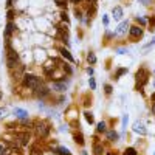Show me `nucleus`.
<instances>
[{"mask_svg": "<svg viewBox=\"0 0 155 155\" xmlns=\"http://www.w3.org/2000/svg\"><path fill=\"white\" fill-rule=\"evenodd\" d=\"M19 64H20L19 53L9 45V41H6V65H8V68L12 70V68H16Z\"/></svg>", "mask_w": 155, "mask_h": 155, "instance_id": "obj_1", "label": "nucleus"}, {"mask_svg": "<svg viewBox=\"0 0 155 155\" xmlns=\"http://www.w3.org/2000/svg\"><path fill=\"white\" fill-rule=\"evenodd\" d=\"M44 81L41 79L39 76L36 74H31V73H25L23 78H22V85L25 88H31V90H36L39 85H42Z\"/></svg>", "mask_w": 155, "mask_h": 155, "instance_id": "obj_2", "label": "nucleus"}, {"mask_svg": "<svg viewBox=\"0 0 155 155\" xmlns=\"http://www.w3.org/2000/svg\"><path fill=\"white\" fill-rule=\"evenodd\" d=\"M149 81V70L146 67H141L137 73H135V87L138 92H143V87L146 85V82Z\"/></svg>", "mask_w": 155, "mask_h": 155, "instance_id": "obj_3", "label": "nucleus"}, {"mask_svg": "<svg viewBox=\"0 0 155 155\" xmlns=\"http://www.w3.org/2000/svg\"><path fill=\"white\" fill-rule=\"evenodd\" d=\"M34 129H36V134L37 137H41V138H47L48 134H50V127L45 121H37L34 123Z\"/></svg>", "mask_w": 155, "mask_h": 155, "instance_id": "obj_4", "label": "nucleus"}, {"mask_svg": "<svg viewBox=\"0 0 155 155\" xmlns=\"http://www.w3.org/2000/svg\"><path fill=\"white\" fill-rule=\"evenodd\" d=\"M129 37H130L132 42L140 41V39L143 37V27H140V25H132V27L129 28Z\"/></svg>", "mask_w": 155, "mask_h": 155, "instance_id": "obj_5", "label": "nucleus"}, {"mask_svg": "<svg viewBox=\"0 0 155 155\" xmlns=\"http://www.w3.org/2000/svg\"><path fill=\"white\" fill-rule=\"evenodd\" d=\"M50 93H51V90H50V87H47L45 84L39 85V87L34 90V95H36L39 99H45V98H48Z\"/></svg>", "mask_w": 155, "mask_h": 155, "instance_id": "obj_6", "label": "nucleus"}, {"mask_svg": "<svg viewBox=\"0 0 155 155\" xmlns=\"http://www.w3.org/2000/svg\"><path fill=\"white\" fill-rule=\"evenodd\" d=\"M132 130L135 132V134H140V135H147V129L144 127V124L141 123V121H135L134 123V126H132Z\"/></svg>", "mask_w": 155, "mask_h": 155, "instance_id": "obj_7", "label": "nucleus"}, {"mask_svg": "<svg viewBox=\"0 0 155 155\" xmlns=\"http://www.w3.org/2000/svg\"><path fill=\"white\" fill-rule=\"evenodd\" d=\"M25 71V67L22 65V64H19V65L16 67V68H12L11 70V76H12V79H22L23 78V73Z\"/></svg>", "mask_w": 155, "mask_h": 155, "instance_id": "obj_8", "label": "nucleus"}, {"mask_svg": "<svg viewBox=\"0 0 155 155\" xmlns=\"http://www.w3.org/2000/svg\"><path fill=\"white\" fill-rule=\"evenodd\" d=\"M12 113H14V115H16V118L20 120V121H27V120L30 118V116H28V112L25 110V109H20V107H16Z\"/></svg>", "mask_w": 155, "mask_h": 155, "instance_id": "obj_9", "label": "nucleus"}, {"mask_svg": "<svg viewBox=\"0 0 155 155\" xmlns=\"http://www.w3.org/2000/svg\"><path fill=\"white\" fill-rule=\"evenodd\" d=\"M127 28H130V23H129V20H123V22L118 25V28L115 30V36H120V34L127 33Z\"/></svg>", "mask_w": 155, "mask_h": 155, "instance_id": "obj_10", "label": "nucleus"}, {"mask_svg": "<svg viewBox=\"0 0 155 155\" xmlns=\"http://www.w3.org/2000/svg\"><path fill=\"white\" fill-rule=\"evenodd\" d=\"M51 88L56 90V92H59V93H64L67 90V82H64V81H53Z\"/></svg>", "mask_w": 155, "mask_h": 155, "instance_id": "obj_11", "label": "nucleus"}, {"mask_svg": "<svg viewBox=\"0 0 155 155\" xmlns=\"http://www.w3.org/2000/svg\"><path fill=\"white\" fill-rule=\"evenodd\" d=\"M16 31V23L12 22V20H8V23H6V28H5V39L6 41H9V37H11V34Z\"/></svg>", "mask_w": 155, "mask_h": 155, "instance_id": "obj_12", "label": "nucleus"}, {"mask_svg": "<svg viewBox=\"0 0 155 155\" xmlns=\"http://www.w3.org/2000/svg\"><path fill=\"white\" fill-rule=\"evenodd\" d=\"M123 16H124V11H123V8L121 6H115L113 9H112V17L118 22V20H121L123 19Z\"/></svg>", "mask_w": 155, "mask_h": 155, "instance_id": "obj_13", "label": "nucleus"}, {"mask_svg": "<svg viewBox=\"0 0 155 155\" xmlns=\"http://www.w3.org/2000/svg\"><path fill=\"white\" fill-rule=\"evenodd\" d=\"M59 53H61V56H62L64 59H65V61H68L70 64H73V62H74V58L71 56V53H70V51H68L65 47H62V48L59 50Z\"/></svg>", "mask_w": 155, "mask_h": 155, "instance_id": "obj_14", "label": "nucleus"}, {"mask_svg": "<svg viewBox=\"0 0 155 155\" xmlns=\"http://www.w3.org/2000/svg\"><path fill=\"white\" fill-rule=\"evenodd\" d=\"M106 137H107L109 141H118V140H120V134L116 132L115 129H112V130H107V132H106Z\"/></svg>", "mask_w": 155, "mask_h": 155, "instance_id": "obj_15", "label": "nucleus"}, {"mask_svg": "<svg viewBox=\"0 0 155 155\" xmlns=\"http://www.w3.org/2000/svg\"><path fill=\"white\" fill-rule=\"evenodd\" d=\"M73 140H74V143L79 144V146H84V144H85V140H84L82 132H76V134L73 135Z\"/></svg>", "mask_w": 155, "mask_h": 155, "instance_id": "obj_16", "label": "nucleus"}, {"mask_svg": "<svg viewBox=\"0 0 155 155\" xmlns=\"http://www.w3.org/2000/svg\"><path fill=\"white\" fill-rule=\"evenodd\" d=\"M17 138L20 140V144H22V146H27V144H28V140H30V134H28V132H23V134L17 135Z\"/></svg>", "mask_w": 155, "mask_h": 155, "instance_id": "obj_17", "label": "nucleus"}, {"mask_svg": "<svg viewBox=\"0 0 155 155\" xmlns=\"http://www.w3.org/2000/svg\"><path fill=\"white\" fill-rule=\"evenodd\" d=\"M96 132H98V134L107 132V123H106V121H99V123L96 124Z\"/></svg>", "mask_w": 155, "mask_h": 155, "instance_id": "obj_18", "label": "nucleus"}, {"mask_svg": "<svg viewBox=\"0 0 155 155\" xmlns=\"http://www.w3.org/2000/svg\"><path fill=\"white\" fill-rule=\"evenodd\" d=\"M93 153L95 155H102L104 153V146H102L101 143H95L93 144Z\"/></svg>", "mask_w": 155, "mask_h": 155, "instance_id": "obj_19", "label": "nucleus"}, {"mask_svg": "<svg viewBox=\"0 0 155 155\" xmlns=\"http://www.w3.org/2000/svg\"><path fill=\"white\" fill-rule=\"evenodd\" d=\"M96 54L93 53V51H88V53H87V62L90 64V65H95V64H96Z\"/></svg>", "mask_w": 155, "mask_h": 155, "instance_id": "obj_20", "label": "nucleus"}, {"mask_svg": "<svg viewBox=\"0 0 155 155\" xmlns=\"http://www.w3.org/2000/svg\"><path fill=\"white\" fill-rule=\"evenodd\" d=\"M54 152H56V153H59V155H71L70 149H68V147H64V146L56 147V150H54Z\"/></svg>", "mask_w": 155, "mask_h": 155, "instance_id": "obj_21", "label": "nucleus"}, {"mask_svg": "<svg viewBox=\"0 0 155 155\" xmlns=\"http://www.w3.org/2000/svg\"><path fill=\"white\" fill-rule=\"evenodd\" d=\"M127 73V68H124V67H121V68H118L115 71V74H113V79H120V78L123 76V74H126Z\"/></svg>", "mask_w": 155, "mask_h": 155, "instance_id": "obj_22", "label": "nucleus"}, {"mask_svg": "<svg viewBox=\"0 0 155 155\" xmlns=\"http://www.w3.org/2000/svg\"><path fill=\"white\" fill-rule=\"evenodd\" d=\"M135 20H137V23L140 25V27H146V25H147V19H146V17L137 16V17H135Z\"/></svg>", "mask_w": 155, "mask_h": 155, "instance_id": "obj_23", "label": "nucleus"}, {"mask_svg": "<svg viewBox=\"0 0 155 155\" xmlns=\"http://www.w3.org/2000/svg\"><path fill=\"white\" fill-rule=\"evenodd\" d=\"M84 116H85V120L88 124H93L95 123V118H93V113L92 112H84Z\"/></svg>", "mask_w": 155, "mask_h": 155, "instance_id": "obj_24", "label": "nucleus"}, {"mask_svg": "<svg viewBox=\"0 0 155 155\" xmlns=\"http://www.w3.org/2000/svg\"><path fill=\"white\" fill-rule=\"evenodd\" d=\"M62 70L65 71L67 76H71V74H73V68L68 65V64H62Z\"/></svg>", "mask_w": 155, "mask_h": 155, "instance_id": "obj_25", "label": "nucleus"}, {"mask_svg": "<svg viewBox=\"0 0 155 155\" xmlns=\"http://www.w3.org/2000/svg\"><path fill=\"white\" fill-rule=\"evenodd\" d=\"M123 155H138V152H137V149L135 147H127L126 150H124V153Z\"/></svg>", "mask_w": 155, "mask_h": 155, "instance_id": "obj_26", "label": "nucleus"}, {"mask_svg": "<svg viewBox=\"0 0 155 155\" xmlns=\"http://www.w3.org/2000/svg\"><path fill=\"white\" fill-rule=\"evenodd\" d=\"M88 85H90V90H96V81H95L93 76L88 78Z\"/></svg>", "mask_w": 155, "mask_h": 155, "instance_id": "obj_27", "label": "nucleus"}, {"mask_svg": "<svg viewBox=\"0 0 155 155\" xmlns=\"http://www.w3.org/2000/svg\"><path fill=\"white\" fill-rule=\"evenodd\" d=\"M112 92H113V87L110 84H104V93L109 96V95H112Z\"/></svg>", "mask_w": 155, "mask_h": 155, "instance_id": "obj_28", "label": "nucleus"}, {"mask_svg": "<svg viewBox=\"0 0 155 155\" xmlns=\"http://www.w3.org/2000/svg\"><path fill=\"white\" fill-rule=\"evenodd\" d=\"M127 121H129V115H123V120H121V124H123V130H126V127H127Z\"/></svg>", "mask_w": 155, "mask_h": 155, "instance_id": "obj_29", "label": "nucleus"}, {"mask_svg": "<svg viewBox=\"0 0 155 155\" xmlns=\"http://www.w3.org/2000/svg\"><path fill=\"white\" fill-rule=\"evenodd\" d=\"M74 17H76L78 20H79V22H81V20L84 19V16H82V11H79V9H78V8H76V9H74Z\"/></svg>", "mask_w": 155, "mask_h": 155, "instance_id": "obj_30", "label": "nucleus"}, {"mask_svg": "<svg viewBox=\"0 0 155 155\" xmlns=\"http://www.w3.org/2000/svg\"><path fill=\"white\" fill-rule=\"evenodd\" d=\"M41 153H42V150H39V147H37V146H33V147H31L30 155H41Z\"/></svg>", "mask_w": 155, "mask_h": 155, "instance_id": "obj_31", "label": "nucleus"}, {"mask_svg": "<svg viewBox=\"0 0 155 155\" xmlns=\"http://www.w3.org/2000/svg\"><path fill=\"white\" fill-rule=\"evenodd\" d=\"M56 5L59 8H65L67 9V0H56Z\"/></svg>", "mask_w": 155, "mask_h": 155, "instance_id": "obj_32", "label": "nucleus"}, {"mask_svg": "<svg viewBox=\"0 0 155 155\" xmlns=\"http://www.w3.org/2000/svg\"><path fill=\"white\" fill-rule=\"evenodd\" d=\"M61 19H62V22H65L67 25L70 23V17H68L67 12H62V14H61Z\"/></svg>", "mask_w": 155, "mask_h": 155, "instance_id": "obj_33", "label": "nucleus"}, {"mask_svg": "<svg viewBox=\"0 0 155 155\" xmlns=\"http://www.w3.org/2000/svg\"><path fill=\"white\" fill-rule=\"evenodd\" d=\"M147 23L150 25V28H149V30H150V31H153V30H155V17H150V19L147 20Z\"/></svg>", "mask_w": 155, "mask_h": 155, "instance_id": "obj_34", "label": "nucleus"}, {"mask_svg": "<svg viewBox=\"0 0 155 155\" xmlns=\"http://www.w3.org/2000/svg\"><path fill=\"white\" fill-rule=\"evenodd\" d=\"M153 45H155V37L152 39V41H150L149 44H146V45H144V51H147V50H150V48H152Z\"/></svg>", "mask_w": 155, "mask_h": 155, "instance_id": "obj_35", "label": "nucleus"}, {"mask_svg": "<svg viewBox=\"0 0 155 155\" xmlns=\"http://www.w3.org/2000/svg\"><path fill=\"white\" fill-rule=\"evenodd\" d=\"M14 14H16V11H14V9H9V11H8V20L14 19Z\"/></svg>", "mask_w": 155, "mask_h": 155, "instance_id": "obj_36", "label": "nucleus"}, {"mask_svg": "<svg viewBox=\"0 0 155 155\" xmlns=\"http://www.w3.org/2000/svg\"><path fill=\"white\" fill-rule=\"evenodd\" d=\"M87 73H88V76H93V73H95L93 67H87Z\"/></svg>", "mask_w": 155, "mask_h": 155, "instance_id": "obj_37", "label": "nucleus"}, {"mask_svg": "<svg viewBox=\"0 0 155 155\" xmlns=\"http://www.w3.org/2000/svg\"><path fill=\"white\" fill-rule=\"evenodd\" d=\"M12 3H14V0H6V6H8V9L12 8Z\"/></svg>", "mask_w": 155, "mask_h": 155, "instance_id": "obj_38", "label": "nucleus"}, {"mask_svg": "<svg viewBox=\"0 0 155 155\" xmlns=\"http://www.w3.org/2000/svg\"><path fill=\"white\" fill-rule=\"evenodd\" d=\"M102 23H104L106 27L109 25V17H107V16H102Z\"/></svg>", "mask_w": 155, "mask_h": 155, "instance_id": "obj_39", "label": "nucleus"}, {"mask_svg": "<svg viewBox=\"0 0 155 155\" xmlns=\"http://www.w3.org/2000/svg\"><path fill=\"white\" fill-rule=\"evenodd\" d=\"M140 3H143V5H150V2L152 0H138Z\"/></svg>", "mask_w": 155, "mask_h": 155, "instance_id": "obj_40", "label": "nucleus"}, {"mask_svg": "<svg viewBox=\"0 0 155 155\" xmlns=\"http://www.w3.org/2000/svg\"><path fill=\"white\" fill-rule=\"evenodd\" d=\"M116 51H118V54H124L126 53V48H118Z\"/></svg>", "mask_w": 155, "mask_h": 155, "instance_id": "obj_41", "label": "nucleus"}, {"mask_svg": "<svg viewBox=\"0 0 155 155\" xmlns=\"http://www.w3.org/2000/svg\"><path fill=\"white\" fill-rule=\"evenodd\" d=\"M152 115H155V102H152Z\"/></svg>", "mask_w": 155, "mask_h": 155, "instance_id": "obj_42", "label": "nucleus"}, {"mask_svg": "<svg viewBox=\"0 0 155 155\" xmlns=\"http://www.w3.org/2000/svg\"><path fill=\"white\" fill-rule=\"evenodd\" d=\"M150 101H152V102H155V93H152V96H150Z\"/></svg>", "mask_w": 155, "mask_h": 155, "instance_id": "obj_43", "label": "nucleus"}, {"mask_svg": "<svg viewBox=\"0 0 155 155\" xmlns=\"http://www.w3.org/2000/svg\"><path fill=\"white\" fill-rule=\"evenodd\" d=\"M81 0H71V3H79Z\"/></svg>", "mask_w": 155, "mask_h": 155, "instance_id": "obj_44", "label": "nucleus"}, {"mask_svg": "<svg viewBox=\"0 0 155 155\" xmlns=\"http://www.w3.org/2000/svg\"><path fill=\"white\" fill-rule=\"evenodd\" d=\"M81 155H88V153H87V150H82V153H81Z\"/></svg>", "mask_w": 155, "mask_h": 155, "instance_id": "obj_45", "label": "nucleus"}, {"mask_svg": "<svg viewBox=\"0 0 155 155\" xmlns=\"http://www.w3.org/2000/svg\"><path fill=\"white\" fill-rule=\"evenodd\" d=\"M3 150V144H0V152H2Z\"/></svg>", "mask_w": 155, "mask_h": 155, "instance_id": "obj_46", "label": "nucleus"}, {"mask_svg": "<svg viewBox=\"0 0 155 155\" xmlns=\"http://www.w3.org/2000/svg\"><path fill=\"white\" fill-rule=\"evenodd\" d=\"M107 155H115V153H112V152H109V153H107Z\"/></svg>", "mask_w": 155, "mask_h": 155, "instance_id": "obj_47", "label": "nucleus"}, {"mask_svg": "<svg viewBox=\"0 0 155 155\" xmlns=\"http://www.w3.org/2000/svg\"><path fill=\"white\" fill-rule=\"evenodd\" d=\"M88 2H93V0H88Z\"/></svg>", "mask_w": 155, "mask_h": 155, "instance_id": "obj_48", "label": "nucleus"}, {"mask_svg": "<svg viewBox=\"0 0 155 155\" xmlns=\"http://www.w3.org/2000/svg\"><path fill=\"white\" fill-rule=\"evenodd\" d=\"M153 74H155V71H153Z\"/></svg>", "mask_w": 155, "mask_h": 155, "instance_id": "obj_49", "label": "nucleus"}, {"mask_svg": "<svg viewBox=\"0 0 155 155\" xmlns=\"http://www.w3.org/2000/svg\"><path fill=\"white\" fill-rule=\"evenodd\" d=\"M70 2H71V0H70Z\"/></svg>", "mask_w": 155, "mask_h": 155, "instance_id": "obj_50", "label": "nucleus"}, {"mask_svg": "<svg viewBox=\"0 0 155 155\" xmlns=\"http://www.w3.org/2000/svg\"><path fill=\"white\" fill-rule=\"evenodd\" d=\"M153 155H155V153H153Z\"/></svg>", "mask_w": 155, "mask_h": 155, "instance_id": "obj_51", "label": "nucleus"}]
</instances>
